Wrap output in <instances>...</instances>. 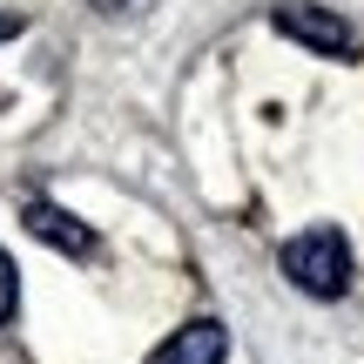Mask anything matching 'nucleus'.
<instances>
[{
    "label": "nucleus",
    "instance_id": "nucleus-1",
    "mask_svg": "<svg viewBox=\"0 0 364 364\" xmlns=\"http://www.w3.org/2000/svg\"><path fill=\"white\" fill-rule=\"evenodd\" d=\"M284 277L304 297H344L351 290V243H344V230L317 223V230L290 236L284 243Z\"/></svg>",
    "mask_w": 364,
    "mask_h": 364
},
{
    "label": "nucleus",
    "instance_id": "nucleus-2",
    "mask_svg": "<svg viewBox=\"0 0 364 364\" xmlns=\"http://www.w3.org/2000/svg\"><path fill=\"white\" fill-rule=\"evenodd\" d=\"M277 34H290V41H304V48H317V54H358V27L351 21H338L331 7H304V0H290V7H277Z\"/></svg>",
    "mask_w": 364,
    "mask_h": 364
},
{
    "label": "nucleus",
    "instance_id": "nucleus-3",
    "mask_svg": "<svg viewBox=\"0 0 364 364\" xmlns=\"http://www.w3.org/2000/svg\"><path fill=\"white\" fill-rule=\"evenodd\" d=\"M223 351H230V331H223L216 317H189L182 331H169V338L149 351V364H223Z\"/></svg>",
    "mask_w": 364,
    "mask_h": 364
},
{
    "label": "nucleus",
    "instance_id": "nucleus-4",
    "mask_svg": "<svg viewBox=\"0 0 364 364\" xmlns=\"http://www.w3.org/2000/svg\"><path fill=\"white\" fill-rule=\"evenodd\" d=\"M27 230L41 236V243H54V250H68V257H95V230H81L68 209H54V203H27Z\"/></svg>",
    "mask_w": 364,
    "mask_h": 364
},
{
    "label": "nucleus",
    "instance_id": "nucleus-5",
    "mask_svg": "<svg viewBox=\"0 0 364 364\" xmlns=\"http://www.w3.org/2000/svg\"><path fill=\"white\" fill-rule=\"evenodd\" d=\"M14 304H21V277H14V257L0 250V324L14 317Z\"/></svg>",
    "mask_w": 364,
    "mask_h": 364
},
{
    "label": "nucleus",
    "instance_id": "nucleus-6",
    "mask_svg": "<svg viewBox=\"0 0 364 364\" xmlns=\"http://www.w3.org/2000/svg\"><path fill=\"white\" fill-rule=\"evenodd\" d=\"M21 34V14H0V41H14Z\"/></svg>",
    "mask_w": 364,
    "mask_h": 364
},
{
    "label": "nucleus",
    "instance_id": "nucleus-7",
    "mask_svg": "<svg viewBox=\"0 0 364 364\" xmlns=\"http://www.w3.org/2000/svg\"><path fill=\"white\" fill-rule=\"evenodd\" d=\"M88 7H129V0H88Z\"/></svg>",
    "mask_w": 364,
    "mask_h": 364
}]
</instances>
